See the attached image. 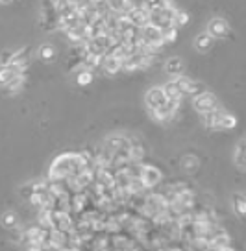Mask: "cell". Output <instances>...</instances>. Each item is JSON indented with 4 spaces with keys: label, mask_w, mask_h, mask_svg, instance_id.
<instances>
[{
    "label": "cell",
    "mask_w": 246,
    "mask_h": 251,
    "mask_svg": "<svg viewBox=\"0 0 246 251\" xmlns=\"http://www.w3.org/2000/svg\"><path fill=\"white\" fill-rule=\"evenodd\" d=\"M231 205H233V211H235V214L237 216H241V218H246V196L245 194H233V198H231Z\"/></svg>",
    "instance_id": "e0dca14e"
},
{
    "label": "cell",
    "mask_w": 246,
    "mask_h": 251,
    "mask_svg": "<svg viewBox=\"0 0 246 251\" xmlns=\"http://www.w3.org/2000/svg\"><path fill=\"white\" fill-rule=\"evenodd\" d=\"M26 250L28 251H43L45 250V246L41 242H28L26 244Z\"/></svg>",
    "instance_id": "4dcf8cb0"
},
{
    "label": "cell",
    "mask_w": 246,
    "mask_h": 251,
    "mask_svg": "<svg viewBox=\"0 0 246 251\" xmlns=\"http://www.w3.org/2000/svg\"><path fill=\"white\" fill-rule=\"evenodd\" d=\"M194 48H196L198 52H209V50L213 48V37L207 35V33L198 35V37L194 39Z\"/></svg>",
    "instance_id": "d6986e66"
},
{
    "label": "cell",
    "mask_w": 246,
    "mask_h": 251,
    "mask_svg": "<svg viewBox=\"0 0 246 251\" xmlns=\"http://www.w3.org/2000/svg\"><path fill=\"white\" fill-rule=\"evenodd\" d=\"M165 72H167L168 76L178 78L183 72V61L180 57H170V59H167V61H165Z\"/></svg>",
    "instance_id": "5bb4252c"
},
{
    "label": "cell",
    "mask_w": 246,
    "mask_h": 251,
    "mask_svg": "<svg viewBox=\"0 0 246 251\" xmlns=\"http://www.w3.org/2000/svg\"><path fill=\"white\" fill-rule=\"evenodd\" d=\"M163 91H165V96H167V100L168 102H172V103H182L183 100V93L178 89V85H176V81H168V83H165L163 85Z\"/></svg>",
    "instance_id": "4fadbf2b"
},
{
    "label": "cell",
    "mask_w": 246,
    "mask_h": 251,
    "mask_svg": "<svg viewBox=\"0 0 246 251\" xmlns=\"http://www.w3.org/2000/svg\"><path fill=\"white\" fill-rule=\"evenodd\" d=\"M161 170L156 168V166L152 165H143V170H141V181H143V185L146 188H152L156 187L159 181H161Z\"/></svg>",
    "instance_id": "9c48e42d"
},
{
    "label": "cell",
    "mask_w": 246,
    "mask_h": 251,
    "mask_svg": "<svg viewBox=\"0 0 246 251\" xmlns=\"http://www.w3.org/2000/svg\"><path fill=\"white\" fill-rule=\"evenodd\" d=\"M141 39H143V43H146V45H150L154 48H159V50L165 45L161 30L152 26V24H146L144 28H141Z\"/></svg>",
    "instance_id": "5b68a950"
},
{
    "label": "cell",
    "mask_w": 246,
    "mask_h": 251,
    "mask_svg": "<svg viewBox=\"0 0 246 251\" xmlns=\"http://www.w3.org/2000/svg\"><path fill=\"white\" fill-rule=\"evenodd\" d=\"M54 55H56V50L54 47H50V45H43L39 50V57L43 61H52L54 59Z\"/></svg>",
    "instance_id": "603a6c76"
},
{
    "label": "cell",
    "mask_w": 246,
    "mask_h": 251,
    "mask_svg": "<svg viewBox=\"0 0 246 251\" xmlns=\"http://www.w3.org/2000/svg\"><path fill=\"white\" fill-rule=\"evenodd\" d=\"M178 103H172V102H167V103H163L159 109H156L154 113H152V117H156L158 120H170V118L176 115V111H178Z\"/></svg>",
    "instance_id": "7c38bea8"
},
{
    "label": "cell",
    "mask_w": 246,
    "mask_h": 251,
    "mask_svg": "<svg viewBox=\"0 0 246 251\" xmlns=\"http://www.w3.org/2000/svg\"><path fill=\"white\" fill-rule=\"evenodd\" d=\"M189 23V13L187 11H183V9H178L176 11V17H174V26H183V24Z\"/></svg>",
    "instance_id": "4316f807"
},
{
    "label": "cell",
    "mask_w": 246,
    "mask_h": 251,
    "mask_svg": "<svg viewBox=\"0 0 246 251\" xmlns=\"http://www.w3.org/2000/svg\"><path fill=\"white\" fill-rule=\"evenodd\" d=\"M13 55H15L13 50H4V52L0 54V67H9L11 61H13Z\"/></svg>",
    "instance_id": "83f0119b"
},
{
    "label": "cell",
    "mask_w": 246,
    "mask_h": 251,
    "mask_svg": "<svg viewBox=\"0 0 246 251\" xmlns=\"http://www.w3.org/2000/svg\"><path fill=\"white\" fill-rule=\"evenodd\" d=\"M198 165H200L198 157H194V155L182 157V166H183V170H187V172H196V170H198Z\"/></svg>",
    "instance_id": "ffe728a7"
},
{
    "label": "cell",
    "mask_w": 246,
    "mask_h": 251,
    "mask_svg": "<svg viewBox=\"0 0 246 251\" xmlns=\"http://www.w3.org/2000/svg\"><path fill=\"white\" fill-rule=\"evenodd\" d=\"M102 67L108 74H117L119 71H122V61H119V59L113 57V55L106 54V57H104V61H102Z\"/></svg>",
    "instance_id": "9a60e30c"
},
{
    "label": "cell",
    "mask_w": 246,
    "mask_h": 251,
    "mask_svg": "<svg viewBox=\"0 0 246 251\" xmlns=\"http://www.w3.org/2000/svg\"><path fill=\"white\" fill-rule=\"evenodd\" d=\"M28 65H30V48L24 47L23 50L15 52V55H13V61H11V67H13L17 72H21V74H23L24 69H26Z\"/></svg>",
    "instance_id": "30bf717a"
},
{
    "label": "cell",
    "mask_w": 246,
    "mask_h": 251,
    "mask_svg": "<svg viewBox=\"0 0 246 251\" xmlns=\"http://www.w3.org/2000/svg\"><path fill=\"white\" fill-rule=\"evenodd\" d=\"M228 248H231V236L220 227L217 233H215L213 238L209 240L207 251H222V250H228Z\"/></svg>",
    "instance_id": "ba28073f"
},
{
    "label": "cell",
    "mask_w": 246,
    "mask_h": 251,
    "mask_svg": "<svg viewBox=\"0 0 246 251\" xmlns=\"http://www.w3.org/2000/svg\"><path fill=\"white\" fill-rule=\"evenodd\" d=\"M235 165L246 170V139H241L235 148Z\"/></svg>",
    "instance_id": "ac0fdd59"
},
{
    "label": "cell",
    "mask_w": 246,
    "mask_h": 251,
    "mask_svg": "<svg viewBox=\"0 0 246 251\" xmlns=\"http://www.w3.org/2000/svg\"><path fill=\"white\" fill-rule=\"evenodd\" d=\"M17 76H21V72H17L11 65L9 67H0V85L8 87Z\"/></svg>",
    "instance_id": "2e32d148"
},
{
    "label": "cell",
    "mask_w": 246,
    "mask_h": 251,
    "mask_svg": "<svg viewBox=\"0 0 246 251\" xmlns=\"http://www.w3.org/2000/svg\"><path fill=\"white\" fill-rule=\"evenodd\" d=\"M237 126V118L230 115V113H226L222 118V122H220V129H233Z\"/></svg>",
    "instance_id": "d4e9b609"
},
{
    "label": "cell",
    "mask_w": 246,
    "mask_h": 251,
    "mask_svg": "<svg viewBox=\"0 0 246 251\" xmlns=\"http://www.w3.org/2000/svg\"><path fill=\"white\" fill-rule=\"evenodd\" d=\"M0 222H2V226H4L6 229H15L17 224H19V218H17L15 212H6Z\"/></svg>",
    "instance_id": "7402d4cb"
},
{
    "label": "cell",
    "mask_w": 246,
    "mask_h": 251,
    "mask_svg": "<svg viewBox=\"0 0 246 251\" xmlns=\"http://www.w3.org/2000/svg\"><path fill=\"white\" fill-rule=\"evenodd\" d=\"M23 83H24V76L21 74V76H17V78L13 79V81H11V83L6 87V89H8V93H17V91L23 87Z\"/></svg>",
    "instance_id": "f1b7e54d"
},
{
    "label": "cell",
    "mask_w": 246,
    "mask_h": 251,
    "mask_svg": "<svg viewBox=\"0 0 246 251\" xmlns=\"http://www.w3.org/2000/svg\"><path fill=\"white\" fill-rule=\"evenodd\" d=\"M21 194H23V198H26V200H30L33 194V183L32 185H24L23 188H21Z\"/></svg>",
    "instance_id": "f546056e"
},
{
    "label": "cell",
    "mask_w": 246,
    "mask_h": 251,
    "mask_svg": "<svg viewBox=\"0 0 246 251\" xmlns=\"http://www.w3.org/2000/svg\"><path fill=\"white\" fill-rule=\"evenodd\" d=\"M192 105H194V109L198 111V113L206 115V113L219 107V100H217V96H215L213 93L206 91L204 94H200V96H196V98L192 100Z\"/></svg>",
    "instance_id": "8992f818"
},
{
    "label": "cell",
    "mask_w": 246,
    "mask_h": 251,
    "mask_svg": "<svg viewBox=\"0 0 246 251\" xmlns=\"http://www.w3.org/2000/svg\"><path fill=\"white\" fill-rule=\"evenodd\" d=\"M174 81H176V85H178V89H180L183 94H191L192 98H196V96L206 93V85H204V83L194 81V79L187 78V76H178Z\"/></svg>",
    "instance_id": "7a4b0ae2"
},
{
    "label": "cell",
    "mask_w": 246,
    "mask_h": 251,
    "mask_svg": "<svg viewBox=\"0 0 246 251\" xmlns=\"http://www.w3.org/2000/svg\"><path fill=\"white\" fill-rule=\"evenodd\" d=\"M144 100H146V105H148V109L150 113H154L156 109H159L163 103H167V96H165V91H163V87H152L150 91L146 93L144 96Z\"/></svg>",
    "instance_id": "52a82bcc"
},
{
    "label": "cell",
    "mask_w": 246,
    "mask_h": 251,
    "mask_svg": "<svg viewBox=\"0 0 246 251\" xmlns=\"http://www.w3.org/2000/svg\"><path fill=\"white\" fill-rule=\"evenodd\" d=\"M76 81H78L80 85H89V83L93 81V74H91V71L76 72Z\"/></svg>",
    "instance_id": "cb8c5ba5"
},
{
    "label": "cell",
    "mask_w": 246,
    "mask_h": 251,
    "mask_svg": "<svg viewBox=\"0 0 246 251\" xmlns=\"http://www.w3.org/2000/svg\"><path fill=\"white\" fill-rule=\"evenodd\" d=\"M224 115H226V111L220 109V107L206 113L204 115V124H206V127H209V129H220V122H222Z\"/></svg>",
    "instance_id": "8fae6325"
},
{
    "label": "cell",
    "mask_w": 246,
    "mask_h": 251,
    "mask_svg": "<svg viewBox=\"0 0 246 251\" xmlns=\"http://www.w3.org/2000/svg\"><path fill=\"white\" fill-rule=\"evenodd\" d=\"M144 157V148L137 142H132V148H130V159L132 163H141Z\"/></svg>",
    "instance_id": "44dd1931"
},
{
    "label": "cell",
    "mask_w": 246,
    "mask_h": 251,
    "mask_svg": "<svg viewBox=\"0 0 246 251\" xmlns=\"http://www.w3.org/2000/svg\"><path fill=\"white\" fill-rule=\"evenodd\" d=\"M161 33H163V41H165V43H174L176 37H178V28H176V26H170L167 30H161Z\"/></svg>",
    "instance_id": "484cf974"
},
{
    "label": "cell",
    "mask_w": 246,
    "mask_h": 251,
    "mask_svg": "<svg viewBox=\"0 0 246 251\" xmlns=\"http://www.w3.org/2000/svg\"><path fill=\"white\" fill-rule=\"evenodd\" d=\"M207 35H211L213 39H224L230 35V24L222 17H215L207 23Z\"/></svg>",
    "instance_id": "3957f363"
},
{
    "label": "cell",
    "mask_w": 246,
    "mask_h": 251,
    "mask_svg": "<svg viewBox=\"0 0 246 251\" xmlns=\"http://www.w3.org/2000/svg\"><path fill=\"white\" fill-rule=\"evenodd\" d=\"M126 17H128V21L132 23V26L137 28V30H141L146 24H150V13H148L141 4H135L134 8L126 13Z\"/></svg>",
    "instance_id": "277c9868"
},
{
    "label": "cell",
    "mask_w": 246,
    "mask_h": 251,
    "mask_svg": "<svg viewBox=\"0 0 246 251\" xmlns=\"http://www.w3.org/2000/svg\"><path fill=\"white\" fill-rule=\"evenodd\" d=\"M35 207H39L41 211L47 209V211H52V203H54V196L50 192V188L45 181H39V183H33V194L30 198Z\"/></svg>",
    "instance_id": "6da1fadb"
}]
</instances>
